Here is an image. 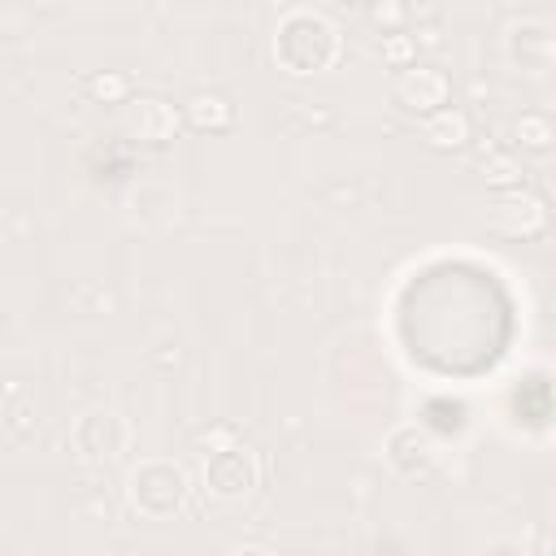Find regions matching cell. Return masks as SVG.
<instances>
[{
    "mask_svg": "<svg viewBox=\"0 0 556 556\" xmlns=\"http://www.w3.org/2000/svg\"><path fill=\"white\" fill-rule=\"evenodd\" d=\"M421 135L434 143V148H460L469 139V122L460 109H434L426 122H421Z\"/></svg>",
    "mask_w": 556,
    "mask_h": 556,
    "instance_id": "cell-8",
    "label": "cell"
},
{
    "mask_svg": "<svg viewBox=\"0 0 556 556\" xmlns=\"http://www.w3.org/2000/svg\"><path fill=\"white\" fill-rule=\"evenodd\" d=\"M395 100L404 104V109H417V113H434V109H443V100H447V83H443V74L439 70H400V78H395Z\"/></svg>",
    "mask_w": 556,
    "mask_h": 556,
    "instance_id": "cell-4",
    "label": "cell"
},
{
    "mask_svg": "<svg viewBox=\"0 0 556 556\" xmlns=\"http://www.w3.org/2000/svg\"><path fill=\"white\" fill-rule=\"evenodd\" d=\"M491 222L504 230V235H534L543 226V200L530 195V191H513L495 204Z\"/></svg>",
    "mask_w": 556,
    "mask_h": 556,
    "instance_id": "cell-6",
    "label": "cell"
},
{
    "mask_svg": "<svg viewBox=\"0 0 556 556\" xmlns=\"http://www.w3.org/2000/svg\"><path fill=\"white\" fill-rule=\"evenodd\" d=\"M491 169H495V174H491V182H513V178H517V169H513V161H508V156H495V161H491Z\"/></svg>",
    "mask_w": 556,
    "mask_h": 556,
    "instance_id": "cell-13",
    "label": "cell"
},
{
    "mask_svg": "<svg viewBox=\"0 0 556 556\" xmlns=\"http://www.w3.org/2000/svg\"><path fill=\"white\" fill-rule=\"evenodd\" d=\"M513 135H517V143H521V148L543 152V148L552 143V122H547V117H539V113H526V117L513 126Z\"/></svg>",
    "mask_w": 556,
    "mask_h": 556,
    "instance_id": "cell-10",
    "label": "cell"
},
{
    "mask_svg": "<svg viewBox=\"0 0 556 556\" xmlns=\"http://www.w3.org/2000/svg\"><path fill=\"white\" fill-rule=\"evenodd\" d=\"M274 52L291 74H313V70H326L339 56V35L317 13H287L282 26H278Z\"/></svg>",
    "mask_w": 556,
    "mask_h": 556,
    "instance_id": "cell-1",
    "label": "cell"
},
{
    "mask_svg": "<svg viewBox=\"0 0 556 556\" xmlns=\"http://www.w3.org/2000/svg\"><path fill=\"white\" fill-rule=\"evenodd\" d=\"M382 56H387L395 70H408V61H413V43H408V39H400V35H391V39L382 43Z\"/></svg>",
    "mask_w": 556,
    "mask_h": 556,
    "instance_id": "cell-12",
    "label": "cell"
},
{
    "mask_svg": "<svg viewBox=\"0 0 556 556\" xmlns=\"http://www.w3.org/2000/svg\"><path fill=\"white\" fill-rule=\"evenodd\" d=\"M182 469L165 465V460H152L135 473V504L148 513V517H169L182 500Z\"/></svg>",
    "mask_w": 556,
    "mask_h": 556,
    "instance_id": "cell-2",
    "label": "cell"
},
{
    "mask_svg": "<svg viewBox=\"0 0 556 556\" xmlns=\"http://www.w3.org/2000/svg\"><path fill=\"white\" fill-rule=\"evenodd\" d=\"M187 117H191V126L195 130H226L230 122H235V109H230V100L226 96H195L191 104H187Z\"/></svg>",
    "mask_w": 556,
    "mask_h": 556,
    "instance_id": "cell-9",
    "label": "cell"
},
{
    "mask_svg": "<svg viewBox=\"0 0 556 556\" xmlns=\"http://www.w3.org/2000/svg\"><path fill=\"white\" fill-rule=\"evenodd\" d=\"M126 439H130L126 421L109 408H96L74 426V447H78L83 460H113L126 447Z\"/></svg>",
    "mask_w": 556,
    "mask_h": 556,
    "instance_id": "cell-3",
    "label": "cell"
},
{
    "mask_svg": "<svg viewBox=\"0 0 556 556\" xmlns=\"http://www.w3.org/2000/svg\"><path fill=\"white\" fill-rule=\"evenodd\" d=\"M374 17H378V22L387 17V22L395 26V22H400V4H378V9H374Z\"/></svg>",
    "mask_w": 556,
    "mask_h": 556,
    "instance_id": "cell-14",
    "label": "cell"
},
{
    "mask_svg": "<svg viewBox=\"0 0 556 556\" xmlns=\"http://www.w3.org/2000/svg\"><path fill=\"white\" fill-rule=\"evenodd\" d=\"M208 482H213L217 495H243L256 482V469L239 447H226V452H217L208 460Z\"/></svg>",
    "mask_w": 556,
    "mask_h": 556,
    "instance_id": "cell-7",
    "label": "cell"
},
{
    "mask_svg": "<svg viewBox=\"0 0 556 556\" xmlns=\"http://www.w3.org/2000/svg\"><path fill=\"white\" fill-rule=\"evenodd\" d=\"M122 126H126L130 135H139V139H169L174 126H178V117H174L169 104H161V100H152V96H139V100L126 104V122H122Z\"/></svg>",
    "mask_w": 556,
    "mask_h": 556,
    "instance_id": "cell-5",
    "label": "cell"
},
{
    "mask_svg": "<svg viewBox=\"0 0 556 556\" xmlns=\"http://www.w3.org/2000/svg\"><path fill=\"white\" fill-rule=\"evenodd\" d=\"M87 91H91L96 100H104V104H122V100H126V78H122V74H96V78L87 83Z\"/></svg>",
    "mask_w": 556,
    "mask_h": 556,
    "instance_id": "cell-11",
    "label": "cell"
}]
</instances>
